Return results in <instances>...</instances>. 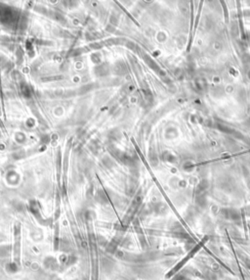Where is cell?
<instances>
[{
    "label": "cell",
    "mask_w": 250,
    "mask_h": 280,
    "mask_svg": "<svg viewBox=\"0 0 250 280\" xmlns=\"http://www.w3.org/2000/svg\"><path fill=\"white\" fill-rule=\"evenodd\" d=\"M7 269L10 271V272H16L17 270H18V267H17V265L15 264H7Z\"/></svg>",
    "instance_id": "obj_1"
}]
</instances>
